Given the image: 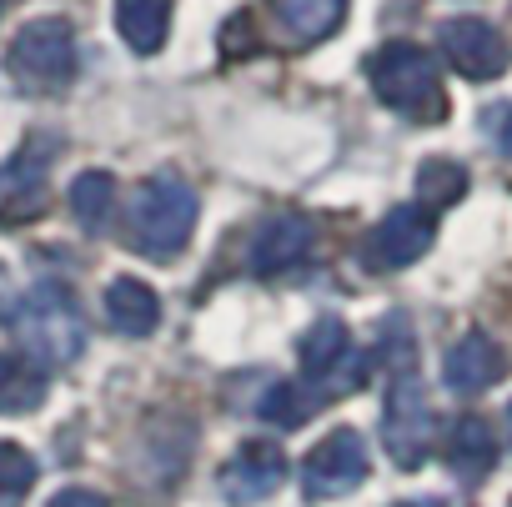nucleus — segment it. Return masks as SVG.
I'll list each match as a JSON object with an SVG mask.
<instances>
[{"mask_svg": "<svg viewBox=\"0 0 512 507\" xmlns=\"http://www.w3.org/2000/svg\"><path fill=\"white\" fill-rule=\"evenodd\" d=\"M447 467L472 487V482H482L492 467H497V432H492V422L487 417H457L452 422V432H447Z\"/></svg>", "mask_w": 512, "mask_h": 507, "instance_id": "ddd939ff", "label": "nucleus"}, {"mask_svg": "<svg viewBox=\"0 0 512 507\" xmlns=\"http://www.w3.org/2000/svg\"><path fill=\"white\" fill-rule=\"evenodd\" d=\"M347 352H352V337H347V322H342V317H322V322H312L307 337L297 342L302 377H307V382H322Z\"/></svg>", "mask_w": 512, "mask_h": 507, "instance_id": "a211bd4d", "label": "nucleus"}, {"mask_svg": "<svg viewBox=\"0 0 512 507\" xmlns=\"http://www.w3.org/2000/svg\"><path fill=\"white\" fill-rule=\"evenodd\" d=\"M196 216H201V201H196V191L181 176H151L131 196L126 231H131V246L141 251V257L171 262L176 251L191 241Z\"/></svg>", "mask_w": 512, "mask_h": 507, "instance_id": "7ed1b4c3", "label": "nucleus"}, {"mask_svg": "<svg viewBox=\"0 0 512 507\" xmlns=\"http://www.w3.org/2000/svg\"><path fill=\"white\" fill-rule=\"evenodd\" d=\"M437 46L447 56V66L467 81H497L507 71V41L497 36V26H487L482 16H452L437 31Z\"/></svg>", "mask_w": 512, "mask_h": 507, "instance_id": "1a4fd4ad", "label": "nucleus"}, {"mask_svg": "<svg viewBox=\"0 0 512 507\" xmlns=\"http://www.w3.org/2000/svg\"><path fill=\"white\" fill-rule=\"evenodd\" d=\"M51 161H56V146L41 136H31L11 161H0V226H26L46 211Z\"/></svg>", "mask_w": 512, "mask_h": 507, "instance_id": "0eeeda50", "label": "nucleus"}, {"mask_svg": "<svg viewBox=\"0 0 512 507\" xmlns=\"http://www.w3.org/2000/svg\"><path fill=\"white\" fill-rule=\"evenodd\" d=\"M367 472H372V462H367L362 432L337 427V432H327V437L307 452V462H302V492H307L312 502L347 497V492H357V487L367 482Z\"/></svg>", "mask_w": 512, "mask_h": 507, "instance_id": "423d86ee", "label": "nucleus"}, {"mask_svg": "<svg viewBox=\"0 0 512 507\" xmlns=\"http://www.w3.org/2000/svg\"><path fill=\"white\" fill-rule=\"evenodd\" d=\"M367 81H372V96L407 116V121H442L447 116V91H442V71H437V56H427L422 46L412 41H387L367 56Z\"/></svg>", "mask_w": 512, "mask_h": 507, "instance_id": "f03ea898", "label": "nucleus"}, {"mask_svg": "<svg viewBox=\"0 0 512 507\" xmlns=\"http://www.w3.org/2000/svg\"><path fill=\"white\" fill-rule=\"evenodd\" d=\"M36 482V462L26 457V447L0 442V492H26Z\"/></svg>", "mask_w": 512, "mask_h": 507, "instance_id": "4be33fe9", "label": "nucleus"}, {"mask_svg": "<svg viewBox=\"0 0 512 507\" xmlns=\"http://www.w3.org/2000/svg\"><path fill=\"white\" fill-rule=\"evenodd\" d=\"M46 402V372L26 357L0 352V417L6 412H36Z\"/></svg>", "mask_w": 512, "mask_h": 507, "instance_id": "6ab92c4d", "label": "nucleus"}, {"mask_svg": "<svg viewBox=\"0 0 512 507\" xmlns=\"http://www.w3.org/2000/svg\"><path fill=\"white\" fill-rule=\"evenodd\" d=\"M462 196H467V171H462L457 161L432 156V161L417 166V206L442 211V206H457Z\"/></svg>", "mask_w": 512, "mask_h": 507, "instance_id": "aec40b11", "label": "nucleus"}, {"mask_svg": "<svg viewBox=\"0 0 512 507\" xmlns=\"http://www.w3.org/2000/svg\"><path fill=\"white\" fill-rule=\"evenodd\" d=\"M432 442H437V417L422 392V377L412 367H397L387 387V407H382V447L397 467L412 472L432 457Z\"/></svg>", "mask_w": 512, "mask_h": 507, "instance_id": "39448f33", "label": "nucleus"}, {"mask_svg": "<svg viewBox=\"0 0 512 507\" xmlns=\"http://www.w3.org/2000/svg\"><path fill=\"white\" fill-rule=\"evenodd\" d=\"M106 317L121 337H151L161 327V297L141 277H116L106 287Z\"/></svg>", "mask_w": 512, "mask_h": 507, "instance_id": "4468645a", "label": "nucleus"}, {"mask_svg": "<svg viewBox=\"0 0 512 507\" xmlns=\"http://www.w3.org/2000/svg\"><path fill=\"white\" fill-rule=\"evenodd\" d=\"M272 6L297 46H317V41L337 36L342 16H347V0H272Z\"/></svg>", "mask_w": 512, "mask_h": 507, "instance_id": "dca6fc26", "label": "nucleus"}, {"mask_svg": "<svg viewBox=\"0 0 512 507\" xmlns=\"http://www.w3.org/2000/svg\"><path fill=\"white\" fill-rule=\"evenodd\" d=\"M6 327L16 332L21 352L36 367H71L86 352V317H81L76 297L66 287H56V282L26 287L6 307Z\"/></svg>", "mask_w": 512, "mask_h": 507, "instance_id": "f257e3e1", "label": "nucleus"}, {"mask_svg": "<svg viewBox=\"0 0 512 507\" xmlns=\"http://www.w3.org/2000/svg\"><path fill=\"white\" fill-rule=\"evenodd\" d=\"M282 482H287V452L277 442H241L216 477L226 502H262Z\"/></svg>", "mask_w": 512, "mask_h": 507, "instance_id": "9d476101", "label": "nucleus"}, {"mask_svg": "<svg viewBox=\"0 0 512 507\" xmlns=\"http://www.w3.org/2000/svg\"><path fill=\"white\" fill-rule=\"evenodd\" d=\"M71 216L86 236H101L116 216V176L111 171H81L71 181Z\"/></svg>", "mask_w": 512, "mask_h": 507, "instance_id": "f3484780", "label": "nucleus"}, {"mask_svg": "<svg viewBox=\"0 0 512 507\" xmlns=\"http://www.w3.org/2000/svg\"><path fill=\"white\" fill-rule=\"evenodd\" d=\"M6 71L31 96L66 91L71 76H76V31H71V21L41 16V21L21 26L16 41H11V51H6Z\"/></svg>", "mask_w": 512, "mask_h": 507, "instance_id": "20e7f679", "label": "nucleus"}, {"mask_svg": "<svg viewBox=\"0 0 512 507\" xmlns=\"http://www.w3.org/2000/svg\"><path fill=\"white\" fill-rule=\"evenodd\" d=\"M116 31L136 56H156L171 36V0H116Z\"/></svg>", "mask_w": 512, "mask_h": 507, "instance_id": "2eb2a0df", "label": "nucleus"}, {"mask_svg": "<svg viewBox=\"0 0 512 507\" xmlns=\"http://www.w3.org/2000/svg\"><path fill=\"white\" fill-rule=\"evenodd\" d=\"M492 141H497V151H502V156L512 161V106L492 116Z\"/></svg>", "mask_w": 512, "mask_h": 507, "instance_id": "b1692460", "label": "nucleus"}, {"mask_svg": "<svg viewBox=\"0 0 512 507\" xmlns=\"http://www.w3.org/2000/svg\"><path fill=\"white\" fill-rule=\"evenodd\" d=\"M312 412H317V392H312L307 382H277V387H267V397H262V417H267L272 427H282V432H297Z\"/></svg>", "mask_w": 512, "mask_h": 507, "instance_id": "412c9836", "label": "nucleus"}, {"mask_svg": "<svg viewBox=\"0 0 512 507\" xmlns=\"http://www.w3.org/2000/svg\"><path fill=\"white\" fill-rule=\"evenodd\" d=\"M307 251H312V221L297 216V211L272 216L262 231L251 236V272L256 277H282V272L307 262Z\"/></svg>", "mask_w": 512, "mask_h": 507, "instance_id": "9b49d317", "label": "nucleus"}, {"mask_svg": "<svg viewBox=\"0 0 512 507\" xmlns=\"http://www.w3.org/2000/svg\"><path fill=\"white\" fill-rule=\"evenodd\" d=\"M432 241H437V216L427 206H417V201L412 206H397L367 236V267L372 272H402V267H412V262L427 257Z\"/></svg>", "mask_w": 512, "mask_h": 507, "instance_id": "6e6552de", "label": "nucleus"}, {"mask_svg": "<svg viewBox=\"0 0 512 507\" xmlns=\"http://www.w3.org/2000/svg\"><path fill=\"white\" fill-rule=\"evenodd\" d=\"M502 372H507V357H502V347H497L492 337H482V332H467L462 342H452V347H447V362H442V377H447V387H452L457 397L487 392Z\"/></svg>", "mask_w": 512, "mask_h": 507, "instance_id": "f8f14e48", "label": "nucleus"}, {"mask_svg": "<svg viewBox=\"0 0 512 507\" xmlns=\"http://www.w3.org/2000/svg\"><path fill=\"white\" fill-rule=\"evenodd\" d=\"M507 437H512V407H507Z\"/></svg>", "mask_w": 512, "mask_h": 507, "instance_id": "393cba45", "label": "nucleus"}, {"mask_svg": "<svg viewBox=\"0 0 512 507\" xmlns=\"http://www.w3.org/2000/svg\"><path fill=\"white\" fill-rule=\"evenodd\" d=\"M46 507H106V497H101V492H91V487H61Z\"/></svg>", "mask_w": 512, "mask_h": 507, "instance_id": "5701e85b", "label": "nucleus"}]
</instances>
